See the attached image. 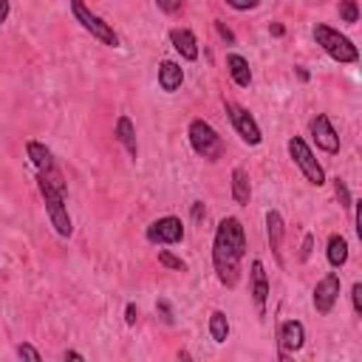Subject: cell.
Wrapping results in <instances>:
<instances>
[{
	"mask_svg": "<svg viewBox=\"0 0 362 362\" xmlns=\"http://www.w3.org/2000/svg\"><path fill=\"white\" fill-rule=\"evenodd\" d=\"M311 136H314V141H317L320 150H325V153H337L339 150V136L331 127V119L325 113H317L311 119Z\"/></svg>",
	"mask_w": 362,
	"mask_h": 362,
	"instance_id": "cell-10",
	"label": "cell"
},
{
	"mask_svg": "<svg viewBox=\"0 0 362 362\" xmlns=\"http://www.w3.org/2000/svg\"><path fill=\"white\" fill-rule=\"evenodd\" d=\"M204 215H206L204 201H195V204H192V221H204Z\"/></svg>",
	"mask_w": 362,
	"mask_h": 362,
	"instance_id": "cell-33",
	"label": "cell"
},
{
	"mask_svg": "<svg viewBox=\"0 0 362 362\" xmlns=\"http://www.w3.org/2000/svg\"><path fill=\"white\" fill-rule=\"evenodd\" d=\"M232 8H238V11H249V8H255L260 0H226Z\"/></svg>",
	"mask_w": 362,
	"mask_h": 362,
	"instance_id": "cell-29",
	"label": "cell"
},
{
	"mask_svg": "<svg viewBox=\"0 0 362 362\" xmlns=\"http://www.w3.org/2000/svg\"><path fill=\"white\" fill-rule=\"evenodd\" d=\"M156 3H158V8L167 11V14H175V11L184 6V0H156Z\"/></svg>",
	"mask_w": 362,
	"mask_h": 362,
	"instance_id": "cell-27",
	"label": "cell"
},
{
	"mask_svg": "<svg viewBox=\"0 0 362 362\" xmlns=\"http://www.w3.org/2000/svg\"><path fill=\"white\" fill-rule=\"evenodd\" d=\"M334 195H337V201H339V206H342V209H351V206H354L351 192H348V187H345V181H342V178H334Z\"/></svg>",
	"mask_w": 362,
	"mask_h": 362,
	"instance_id": "cell-24",
	"label": "cell"
},
{
	"mask_svg": "<svg viewBox=\"0 0 362 362\" xmlns=\"http://www.w3.org/2000/svg\"><path fill=\"white\" fill-rule=\"evenodd\" d=\"M6 17H8V0H0V25L6 23Z\"/></svg>",
	"mask_w": 362,
	"mask_h": 362,
	"instance_id": "cell-34",
	"label": "cell"
},
{
	"mask_svg": "<svg viewBox=\"0 0 362 362\" xmlns=\"http://www.w3.org/2000/svg\"><path fill=\"white\" fill-rule=\"evenodd\" d=\"M339 17H342V23H356L359 20V6H356V0H339Z\"/></svg>",
	"mask_w": 362,
	"mask_h": 362,
	"instance_id": "cell-22",
	"label": "cell"
},
{
	"mask_svg": "<svg viewBox=\"0 0 362 362\" xmlns=\"http://www.w3.org/2000/svg\"><path fill=\"white\" fill-rule=\"evenodd\" d=\"M116 139L124 144V150H127L133 158L139 156V144H136V127H133L130 116H119V122H116Z\"/></svg>",
	"mask_w": 362,
	"mask_h": 362,
	"instance_id": "cell-19",
	"label": "cell"
},
{
	"mask_svg": "<svg viewBox=\"0 0 362 362\" xmlns=\"http://www.w3.org/2000/svg\"><path fill=\"white\" fill-rule=\"evenodd\" d=\"M187 136H189L192 150H195L201 158H206V161H218V158L223 156V141H221V136L215 133V127H212L209 122H204V119H192L189 127H187Z\"/></svg>",
	"mask_w": 362,
	"mask_h": 362,
	"instance_id": "cell-4",
	"label": "cell"
},
{
	"mask_svg": "<svg viewBox=\"0 0 362 362\" xmlns=\"http://www.w3.org/2000/svg\"><path fill=\"white\" fill-rule=\"evenodd\" d=\"M136 320H139V308H136L133 303H127V308H124V322H127V325H136Z\"/></svg>",
	"mask_w": 362,
	"mask_h": 362,
	"instance_id": "cell-32",
	"label": "cell"
},
{
	"mask_svg": "<svg viewBox=\"0 0 362 362\" xmlns=\"http://www.w3.org/2000/svg\"><path fill=\"white\" fill-rule=\"evenodd\" d=\"M170 42H173V48L184 57V59H198V40H195V34L189 31V28H173L170 31Z\"/></svg>",
	"mask_w": 362,
	"mask_h": 362,
	"instance_id": "cell-13",
	"label": "cell"
},
{
	"mask_svg": "<svg viewBox=\"0 0 362 362\" xmlns=\"http://www.w3.org/2000/svg\"><path fill=\"white\" fill-rule=\"evenodd\" d=\"M337 297H339V274L331 272L314 286V308H317V314H331Z\"/></svg>",
	"mask_w": 362,
	"mask_h": 362,
	"instance_id": "cell-9",
	"label": "cell"
},
{
	"mask_svg": "<svg viewBox=\"0 0 362 362\" xmlns=\"http://www.w3.org/2000/svg\"><path fill=\"white\" fill-rule=\"evenodd\" d=\"M37 187H40V195L45 201V212H48L51 226L57 229L59 238H71L74 223H71V215H68V206H65V184L59 181L57 173H40Z\"/></svg>",
	"mask_w": 362,
	"mask_h": 362,
	"instance_id": "cell-2",
	"label": "cell"
},
{
	"mask_svg": "<svg viewBox=\"0 0 362 362\" xmlns=\"http://www.w3.org/2000/svg\"><path fill=\"white\" fill-rule=\"evenodd\" d=\"M215 28H218V34H221V40H226L229 45L235 42V34H232V31H229V28H226V25H223L221 20H215Z\"/></svg>",
	"mask_w": 362,
	"mask_h": 362,
	"instance_id": "cell-30",
	"label": "cell"
},
{
	"mask_svg": "<svg viewBox=\"0 0 362 362\" xmlns=\"http://www.w3.org/2000/svg\"><path fill=\"white\" fill-rule=\"evenodd\" d=\"M252 300L257 314H266V300H269V280H266V269L260 260H252Z\"/></svg>",
	"mask_w": 362,
	"mask_h": 362,
	"instance_id": "cell-12",
	"label": "cell"
},
{
	"mask_svg": "<svg viewBox=\"0 0 362 362\" xmlns=\"http://www.w3.org/2000/svg\"><path fill=\"white\" fill-rule=\"evenodd\" d=\"M158 263L167 266V269H173V272H187V263H184L181 257H175L173 252H167V249L158 252Z\"/></svg>",
	"mask_w": 362,
	"mask_h": 362,
	"instance_id": "cell-23",
	"label": "cell"
},
{
	"mask_svg": "<svg viewBox=\"0 0 362 362\" xmlns=\"http://www.w3.org/2000/svg\"><path fill=\"white\" fill-rule=\"evenodd\" d=\"M65 359H82V354L79 351H65Z\"/></svg>",
	"mask_w": 362,
	"mask_h": 362,
	"instance_id": "cell-36",
	"label": "cell"
},
{
	"mask_svg": "<svg viewBox=\"0 0 362 362\" xmlns=\"http://www.w3.org/2000/svg\"><path fill=\"white\" fill-rule=\"evenodd\" d=\"M71 11H74V17H76V23L85 28V31H90V37H96L102 45H119V34L113 31V25L110 23H105L99 14H93L88 6H85V0H71Z\"/></svg>",
	"mask_w": 362,
	"mask_h": 362,
	"instance_id": "cell-5",
	"label": "cell"
},
{
	"mask_svg": "<svg viewBox=\"0 0 362 362\" xmlns=\"http://www.w3.org/2000/svg\"><path fill=\"white\" fill-rule=\"evenodd\" d=\"M226 68H229V76L235 79V85L249 88V82H252V68H249L246 57H240V54H229V57H226Z\"/></svg>",
	"mask_w": 362,
	"mask_h": 362,
	"instance_id": "cell-17",
	"label": "cell"
},
{
	"mask_svg": "<svg viewBox=\"0 0 362 362\" xmlns=\"http://www.w3.org/2000/svg\"><path fill=\"white\" fill-rule=\"evenodd\" d=\"M351 303H354V311L362 314V283H354L351 286Z\"/></svg>",
	"mask_w": 362,
	"mask_h": 362,
	"instance_id": "cell-26",
	"label": "cell"
},
{
	"mask_svg": "<svg viewBox=\"0 0 362 362\" xmlns=\"http://www.w3.org/2000/svg\"><path fill=\"white\" fill-rule=\"evenodd\" d=\"M25 153L31 158V164L40 170V173H54V158H51V150L42 144V141H25Z\"/></svg>",
	"mask_w": 362,
	"mask_h": 362,
	"instance_id": "cell-16",
	"label": "cell"
},
{
	"mask_svg": "<svg viewBox=\"0 0 362 362\" xmlns=\"http://www.w3.org/2000/svg\"><path fill=\"white\" fill-rule=\"evenodd\" d=\"M283 232H286V223L280 218V212L269 209L266 212V235H269V249L274 252V257L280 260V246H283Z\"/></svg>",
	"mask_w": 362,
	"mask_h": 362,
	"instance_id": "cell-15",
	"label": "cell"
},
{
	"mask_svg": "<svg viewBox=\"0 0 362 362\" xmlns=\"http://www.w3.org/2000/svg\"><path fill=\"white\" fill-rule=\"evenodd\" d=\"M17 356L31 359V362H40V351H37L34 345H28V342H20V345H17Z\"/></svg>",
	"mask_w": 362,
	"mask_h": 362,
	"instance_id": "cell-25",
	"label": "cell"
},
{
	"mask_svg": "<svg viewBox=\"0 0 362 362\" xmlns=\"http://www.w3.org/2000/svg\"><path fill=\"white\" fill-rule=\"evenodd\" d=\"M226 113H229V119H232V124H235V130H238V136L246 141V144H260V127H257V122L252 119V113L246 110V107H240V105H235V102H226Z\"/></svg>",
	"mask_w": 362,
	"mask_h": 362,
	"instance_id": "cell-7",
	"label": "cell"
},
{
	"mask_svg": "<svg viewBox=\"0 0 362 362\" xmlns=\"http://www.w3.org/2000/svg\"><path fill=\"white\" fill-rule=\"evenodd\" d=\"M345 260H348V240L342 235H331L328 238V263L334 269H339V266H345Z\"/></svg>",
	"mask_w": 362,
	"mask_h": 362,
	"instance_id": "cell-20",
	"label": "cell"
},
{
	"mask_svg": "<svg viewBox=\"0 0 362 362\" xmlns=\"http://www.w3.org/2000/svg\"><path fill=\"white\" fill-rule=\"evenodd\" d=\"M288 156H291V161L303 170V175H305V181L308 184H325V173H322V167H320V161L314 158V153H311V147L305 144V139H300V136H291L288 139Z\"/></svg>",
	"mask_w": 362,
	"mask_h": 362,
	"instance_id": "cell-6",
	"label": "cell"
},
{
	"mask_svg": "<svg viewBox=\"0 0 362 362\" xmlns=\"http://www.w3.org/2000/svg\"><path fill=\"white\" fill-rule=\"evenodd\" d=\"M297 76L305 82V79H308V71H305V68H297Z\"/></svg>",
	"mask_w": 362,
	"mask_h": 362,
	"instance_id": "cell-37",
	"label": "cell"
},
{
	"mask_svg": "<svg viewBox=\"0 0 362 362\" xmlns=\"http://www.w3.org/2000/svg\"><path fill=\"white\" fill-rule=\"evenodd\" d=\"M184 238V223L175 215H164L147 226V240L150 243H178Z\"/></svg>",
	"mask_w": 362,
	"mask_h": 362,
	"instance_id": "cell-8",
	"label": "cell"
},
{
	"mask_svg": "<svg viewBox=\"0 0 362 362\" xmlns=\"http://www.w3.org/2000/svg\"><path fill=\"white\" fill-rule=\"evenodd\" d=\"M181 82H184V71H181V65L173 62V59H164V62L158 65V85H161L167 93H173V90L181 88Z\"/></svg>",
	"mask_w": 362,
	"mask_h": 362,
	"instance_id": "cell-14",
	"label": "cell"
},
{
	"mask_svg": "<svg viewBox=\"0 0 362 362\" xmlns=\"http://www.w3.org/2000/svg\"><path fill=\"white\" fill-rule=\"evenodd\" d=\"M305 342V328L300 320H286L280 322L277 328V345H280V354H294L300 351Z\"/></svg>",
	"mask_w": 362,
	"mask_h": 362,
	"instance_id": "cell-11",
	"label": "cell"
},
{
	"mask_svg": "<svg viewBox=\"0 0 362 362\" xmlns=\"http://www.w3.org/2000/svg\"><path fill=\"white\" fill-rule=\"evenodd\" d=\"M156 311L161 314V320H164L167 325H173V311H170V303H167V300H158V305H156Z\"/></svg>",
	"mask_w": 362,
	"mask_h": 362,
	"instance_id": "cell-28",
	"label": "cell"
},
{
	"mask_svg": "<svg viewBox=\"0 0 362 362\" xmlns=\"http://www.w3.org/2000/svg\"><path fill=\"white\" fill-rule=\"evenodd\" d=\"M314 40H317V45H320L331 59H337V62H356V59H359L356 45H354L345 34H339L337 28H331V25H325V23H317V25H314Z\"/></svg>",
	"mask_w": 362,
	"mask_h": 362,
	"instance_id": "cell-3",
	"label": "cell"
},
{
	"mask_svg": "<svg viewBox=\"0 0 362 362\" xmlns=\"http://www.w3.org/2000/svg\"><path fill=\"white\" fill-rule=\"evenodd\" d=\"M246 255V232L238 218H223L215 229L212 240V263L218 272V280L226 288H235L240 280V260Z\"/></svg>",
	"mask_w": 362,
	"mask_h": 362,
	"instance_id": "cell-1",
	"label": "cell"
},
{
	"mask_svg": "<svg viewBox=\"0 0 362 362\" xmlns=\"http://www.w3.org/2000/svg\"><path fill=\"white\" fill-rule=\"evenodd\" d=\"M272 34H274V37H283V25H280V23H274V25H272Z\"/></svg>",
	"mask_w": 362,
	"mask_h": 362,
	"instance_id": "cell-35",
	"label": "cell"
},
{
	"mask_svg": "<svg viewBox=\"0 0 362 362\" xmlns=\"http://www.w3.org/2000/svg\"><path fill=\"white\" fill-rule=\"evenodd\" d=\"M209 337L215 342H226V337H229V320H226L223 311H212L209 314Z\"/></svg>",
	"mask_w": 362,
	"mask_h": 362,
	"instance_id": "cell-21",
	"label": "cell"
},
{
	"mask_svg": "<svg viewBox=\"0 0 362 362\" xmlns=\"http://www.w3.org/2000/svg\"><path fill=\"white\" fill-rule=\"evenodd\" d=\"M311 249H314V238H311V235H305V238H303V249H300V260H308Z\"/></svg>",
	"mask_w": 362,
	"mask_h": 362,
	"instance_id": "cell-31",
	"label": "cell"
},
{
	"mask_svg": "<svg viewBox=\"0 0 362 362\" xmlns=\"http://www.w3.org/2000/svg\"><path fill=\"white\" fill-rule=\"evenodd\" d=\"M232 198L240 206H246L249 198H252V184H249V175H246L243 167H235L232 170Z\"/></svg>",
	"mask_w": 362,
	"mask_h": 362,
	"instance_id": "cell-18",
	"label": "cell"
}]
</instances>
